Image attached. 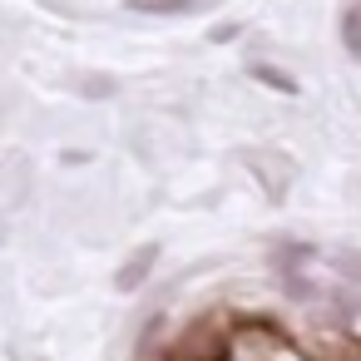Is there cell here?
<instances>
[{
	"mask_svg": "<svg viewBox=\"0 0 361 361\" xmlns=\"http://www.w3.org/2000/svg\"><path fill=\"white\" fill-rule=\"evenodd\" d=\"M252 80H262V85H272V90H282V94H292V90H297L287 75H277V70H267V65H252Z\"/></svg>",
	"mask_w": 361,
	"mask_h": 361,
	"instance_id": "obj_4",
	"label": "cell"
},
{
	"mask_svg": "<svg viewBox=\"0 0 361 361\" xmlns=\"http://www.w3.org/2000/svg\"><path fill=\"white\" fill-rule=\"evenodd\" d=\"M341 45H346V55L361 60V6H351V11L341 16Z\"/></svg>",
	"mask_w": 361,
	"mask_h": 361,
	"instance_id": "obj_3",
	"label": "cell"
},
{
	"mask_svg": "<svg viewBox=\"0 0 361 361\" xmlns=\"http://www.w3.org/2000/svg\"><path fill=\"white\" fill-rule=\"evenodd\" d=\"M134 11H144V16H188V11H198V0H134Z\"/></svg>",
	"mask_w": 361,
	"mask_h": 361,
	"instance_id": "obj_2",
	"label": "cell"
},
{
	"mask_svg": "<svg viewBox=\"0 0 361 361\" xmlns=\"http://www.w3.org/2000/svg\"><path fill=\"white\" fill-rule=\"evenodd\" d=\"M85 94H114L109 80H85Z\"/></svg>",
	"mask_w": 361,
	"mask_h": 361,
	"instance_id": "obj_5",
	"label": "cell"
},
{
	"mask_svg": "<svg viewBox=\"0 0 361 361\" xmlns=\"http://www.w3.org/2000/svg\"><path fill=\"white\" fill-rule=\"evenodd\" d=\"M154 262H159V247H134V252L124 257V267L114 272V287H119V292H139V287L149 282Z\"/></svg>",
	"mask_w": 361,
	"mask_h": 361,
	"instance_id": "obj_1",
	"label": "cell"
}]
</instances>
